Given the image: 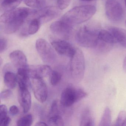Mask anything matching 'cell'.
Instances as JSON below:
<instances>
[{"instance_id":"6da1fadb","label":"cell","mask_w":126,"mask_h":126,"mask_svg":"<svg viewBox=\"0 0 126 126\" xmlns=\"http://www.w3.org/2000/svg\"><path fill=\"white\" fill-rule=\"evenodd\" d=\"M31 12L29 9L23 7L6 12L0 17L1 29L5 33H15L21 27Z\"/></svg>"},{"instance_id":"7a4b0ae2","label":"cell","mask_w":126,"mask_h":126,"mask_svg":"<svg viewBox=\"0 0 126 126\" xmlns=\"http://www.w3.org/2000/svg\"><path fill=\"white\" fill-rule=\"evenodd\" d=\"M96 12L95 7L92 5L77 6L65 14L61 20L72 26L78 25L90 19Z\"/></svg>"},{"instance_id":"3957f363","label":"cell","mask_w":126,"mask_h":126,"mask_svg":"<svg viewBox=\"0 0 126 126\" xmlns=\"http://www.w3.org/2000/svg\"><path fill=\"white\" fill-rule=\"evenodd\" d=\"M99 30L88 26L80 28L76 33L75 39L79 45L86 48L96 47L99 43Z\"/></svg>"},{"instance_id":"277c9868","label":"cell","mask_w":126,"mask_h":126,"mask_svg":"<svg viewBox=\"0 0 126 126\" xmlns=\"http://www.w3.org/2000/svg\"><path fill=\"white\" fill-rule=\"evenodd\" d=\"M85 70L84 57L81 50L76 48L75 53L71 57L70 72L72 79L79 82L83 79Z\"/></svg>"},{"instance_id":"5b68a950","label":"cell","mask_w":126,"mask_h":126,"mask_svg":"<svg viewBox=\"0 0 126 126\" xmlns=\"http://www.w3.org/2000/svg\"><path fill=\"white\" fill-rule=\"evenodd\" d=\"M87 96V94L81 88L69 87L65 88L61 94L60 103L65 107L72 106Z\"/></svg>"},{"instance_id":"8992f818","label":"cell","mask_w":126,"mask_h":126,"mask_svg":"<svg viewBox=\"0 0 126 126\" xmlns=\"http://www.w3.org/2000/svg\"><path fill=\"white\" fill-rule=\"evenodd\" d=\"M36 48L42 60L47 64H52L56 61V55L53 48L45 40L38 39Z\"/></svg>"},{"instance_id":"52a82bcc","label":"cell","mask_w":126,"mask_h":126,"mask_svg":"<svg viewBox=\"0 0 126 126\" xmlns=\"http://www.w3.org/2000/svg\"><path fill=\"white\" fill-rule=\"evenodd\" d=\"M105 10L107 17L111 21L118 22L123 17V8L116 0H107L105 3Z\"/></svg>"},{"instance_id":"ba28073f","label":"cell","mask_w":126,"mask_h":126,"mask_svg":"<svg viewBox=\"0 0 126 126\" xmlns=\"http://www.w3.org/2000/svg\"><path fill=\"white\" fill-rule=\"evenodd\" d=\"M60 10L58 7L47 6L33 12L32 14L35 18L40 21L41 23H43L58 17L61 14Z\"/></svg>"},{"instance_id":"9c48e42d","label":"cell","mask_w":126,"mask_h":126,"mask_svg":"<svg viewBox=\"0 0 126 126\" xmlns=\"http://www.w3.org/2000/svg\"><path fill=\"white\" fill-rule=\"evenodd\" d=\"M31 79L32 86L35 98L40 102H45L48 96L47 88L45 82L42 78Z\"/></svg>"},{"instance_id":"30bf717a","label":"cell","mask_w":126,"mask_h":126,"mask_svg":"<svg viewBox=\"0 0 126 126\" xmlns=\"http://www.w3.org/2000/svg\"><path fill=\"white\" fill-rule=\"evenodd\" d=\"M51 32L56 36L64 39H68L73 32L72 26L61 20L53 23L50 26Z\"/></svg>"},{"instance_id":"8fae6325","label":"cell","mask_w":126,"mask_h":126,"mask_svg":"<svg viewBox=\"0 0 126 126\" xmlns=\"http://www.w3.org/2000/svg\"><path fill=\"white\" fill-rule=\"evenodd\" d=\"M51 45L59 54L70 58L75 53L76 49L70 43L65 40H55L51 42Z\"/></svg>"},{"instance_id":"7c38bea8","label":"cell","mask_w":126,"mask_h":126,"mask_svg":"<svg viewBox=\"0 0 126 126\" xmlns=\"http://www.w3.org/2000/svg\"><path fill=\"white\" fill-rule=\"evenodd\" d=\"M18 100L23 112H28L32 105L31 96L28 88L19 86Z\"/></svg>"},{"instance_id":"4fadbf2b","label":"cell","mask_w":126,"mask_h":126,"mask_svg":"<svg viewBox=\"0 0 126 126\" xmlns=\"http://www.w3.org/2000/svg\"><path fill=\"white\" fill-rule=\"evenodd\" d=\"M29 72L31 78H43L50 76L52 69L47 65H32L29 67Z\"/></svg>"},{"instance_id":"5bb4252c","label":"cell","mask_w":126,"mask_h":126,"mask_svg":"<svg viewBox=\"0 0 126 126\" xmlns=\"http://www.w3.org/2000/svg\"><path fill=\"white\" fill-rule=\"evenodd\" d=\"M9 57L14 67L17 70L28 67L27 58L22 51L19 50L14 51L11 53Z\"/></svg>"},{"instance_id":"9a60e30c","label":"cell","mask_w":126,"mask_h":126,"mask_svg":"<svg viewBox=\"0 0 126 126\" xmlns=\"http://www.w3.org/2000/svg\"><path fill=\"white\" fill-rule=\"evenodd\" d=\"M28 68L29 67L26 68H20L17 70L16 75L19 86L26 87L28 88L31 86Z\"/></svg>"},{"instance_id":"2e32d148","label":"cell","mask_w":126,"mask_h":126,"mask_svg":"<svg viewBox=\"0 0 126 126\" xmlns=\"http://www.w3.org/2000/svg\"><path fill=\"white\" fill-rule=\"evenodd\" d=\"M109 31L111 32L115 38L117 42L126 48V31L118 27H110Z\"/></svg>"},{"instance_id":"e0dca14e","label":"cell","mask_w":126,"mask_h":126,"mask_svg":"<svg viewBox=\"0 0 126 126\" xmlns=\"http://www.w3.org/2000/svg\"><path fill=\"white\" fill-rule=\"evenodd\" d=\"M94 121L91 111L88 107L84 108L81 114L80 126H92L94 125Z\"/></svg>"},{"instance_id":"ac0fdd59","label":"cell","mask_w":126,"mask_h":126,"mask_svg":"<svg viewBox=\"0 0 126 126\" xmlns=\"http://www.w3.org/2000/svg\"><path fill=\"white\" fill-rule=\"evenodd\" d=\"M98 39L99 41L105 44L112 45L118 43L114 36L109 31L99 30Z\"/></svg>"},{"instance_id":"d6986e66","label":"cell","mask_w":126,"mask_h":126,"mask_svg":"<svg viewBox=\"0 0 126 126\" xmlns=\"http://www.w3.org/2000/svg\"><path fill=\"white\" fill-rule=\"evenodd\" d=\"M4 81L6 87L10 89H14L17 82V75L11 71H6L4 74Z\"/></svg>"},{"instance_id":"ffe728a7","label":"cell","mask_w":126,"mask_h":126,"mask_svg":"<svg viewBox=\"0 0 126 126\" xmlns=\"http://www.w3.org/2000/svg\"><path fill=\"white\" fill-rule=\"evenodd\" d=\"M22 0H3L1 5V10L7 12L15 9Z\"/></svg>"},{"instance_id":"44dd1931","label":"cell","mask_w":126,"mask_h":126,"mask_svg":"<svg viewBox=\"0 0 126 126\" xmlns=\"http://www.w3.org/2000/svg\"><path fill=\"white\" fill-rule=\"evenodd\" d=\"M7 107L5 105H1L0 106V125L7 126L11 121V119L8 116Z\"/></svg>"},{"instance_id":"7402d4cb","label":"cell","mask_w":126,"mask_h":126,"mask_svg":"<svg viewBox=\"0 0 126 126\" xmlns=\"http://www.w3.org/2000/svg\"><path fill=\"white\" fill-rule=\"evenodd\" d=\"M111 122V111L110 108L108 107H107L105 109L104 113L99 123V126H110Z\"/></svg>"},{"instance_id":"603a6c76","label":"cell","mask_w":126,"mask_h":126,"mask_svg":"<svg viewBox=\"0 0 126 126\" xmlns=\"http://www.w3.org/2000/svg\"><path fill=\"white\" fill-rule=\"evenodd\" d=\"M41 23L40 21L37 18L32 19L29 26L28 33L30 35L36 33L39 29Z\"/></svg>"},{"instance_id":"cb8c5ba5","label":"cell","mask_w":126,"mask_h":126,"mask_svg":"<svg viewBox=\"0 0 126 126\" xmlns=\"http://www.w3.org/2000/svg\"><path fill=\"white\" fill-rule=\"evenodd\" d=\"M33 116L31 114L25 115L17 121V125L18 126H30L33 122Z\"/></svg>"},{"instance_id":"d4e9b609","label":"cell","mask_w":126,"mask_h":126,"mask_svg":"<svg viewBox=\"0 0 126 126\" xmlns=\"http://www.w3.org/2000/svg\"><path fill=\"white\" fill-rule=\"evenodd\" d=\"M26 5L34 8H43L46 5L45 0H25Z\"/></svg>"},{"instance_id":"484cf974","label":"cell","mask_w":126,"mask_h":126,"mask_svg":"<svg viewBox=\"0 0 126 126\" xmlns=\"http://www.w3.org/2000/svg\"><path fill=\"white\" fill-rule=\"evenodd\" d=\"M47 123L48 125L49 126H63L64 125L63 119L58 115L50 117L48 120Z\"/></svg>"},{"instance_id":"4316f807","label":"cell","mask_w":126,"mask_h":126,"mask_svg":"<svg viewBox=\"0 0 126 126\" xmlns=\"http://www.w3.org/2000/svg\"><path fill=\"white\" fill-rule=\"evenodd\" d=\"M50 76V82L51 84L53 86L58 84L62 79L61 74L56 71H52Z\"/></svg>"},{"instance_id":"83f0119b","label":"cell","mask_w":126,"mask_h":126,"mask_svg":"<svg viewBox=\"0 0 126 126\" xmlns=\"http://www.w3.org/2000/svg\"><path fill=\"white\" fill-rule=\"evenodd\" d=\"M126 119V112L125 111H121L119 113L115 125L118 126H123Z\"/></svg>"},{"instance_id":"f1b7e54d","label":"cell","mask_w":126,"mask_h":126,"mask_svg":"<svg viewBox=\"0 0 126 126\" xmlns=\"http://www.w3.org/2000/svg\"><path fill=\"white\" fill-rule=\"evenodd\" d=\"M71 0H57V7L60 10H63L69 6Z\"/></svg>"},{"instance_id":"f546056e","label":"cell","mask_w":126,"mask_h":126,"mask_svg":"<svg viewBox=\"0 0 126 126\" xmlns=\"http://www.w3.org/2000/svg\"><path fill=\"white\" fill-rule=\"evenodd\" d=\"M58 112L57 102L56 100H55V101H54L52 105H51L50 110V112L49 113V116H50V117L57 115Z\"/></svg>"},{"instance_id":"4dcf8cb0","label":"cell","mask_w":126,"mask_h":126,"mask_svg":"<svg viewBox=\"0 0 126 126\" xmlns=\"http://www.w3.org/2000/svg\"><path fill=\"white\" fill-rule=\"evenodd\" d=\"M12 95V92L9 89H6L0 93V99L3 100L9 98Z\"/></svg>"},{"instance_id":"1f68e13d","label":"cell","mask_w":126,"mask_h":126,"mask_svg":"<svg viewBox=\"0 0 126 126\" xmlns=\"http://www.w3.org/2000/svg\"><path fill=\"white\" fill-rule=\"evenodd\" d=\"M7 46V40L3 38L0 39V52L2 53L6 49Z\"/></svg>"},{"instance_id":"d6a6232c","label":"cell","mask_w":126,"mask_h":126,"mask_svg":"<svg viewBox=\"0 0 126 126\" xmlns=\"http://www.w3.org/2000/svg\"><path fill=\"white\" fill-rule=\"evenodd\" d=\"M19 108L16 105L12 106L9 109V112L12 115L14 116L17 115L19 113Z\"/></svg>"},{"instance_id":"836d02e7","label":"cell","mask_w":126,"mask_h":126,"mask_svg":"<svg viewBox=\"0 0 126 126\" xmlns=\"http://www.w3.org/2000/svg\"><path fill=\"white\" fill-rule=\"evenodd\" d=\"M47 125H48V124H46V123H45V122L42 121L39 122H37V123H36V124H35V126H47Z\"/></svg>"},{"instance_id":"e575fe53","label":"cell","mask_w":126,"mask_h":126,"mask_svg":"<svg viewBox=\"0 0 126 126\" xmlns=\"http://www.w3.org/2000/svg\"><path fill=\"white\" fill-rule=\"evenodd\" d=\"M123 68L124 71L126 72V56L124 59L123 63Z\"/></svg>"},{"instance_id":"d590c367","label":"cell","mask_w":126,"mask_h":126,"mask_svg":"<svg viewBox=\"0 0 126 126\" xmlns=\"http://www.w3.org/2000/svg\"><path fill=\"white\" fill-rule=\"evenodd\" d=\"M81 1H86V2H91V1H95V0H81Z\"/></svg>"},{"instance_id":"8d00e7d4","label":"cell","mask_w":126,"mask_h":126,"mask_svg":"<svg viewBox=\"0 0 126 126\" xmlns=\"http://www.w3.org/2000/svg\"><path fill=\"white\" fill-rule=\"evenodd\" d=\"M123 126H126V119H125V121L124 122Z\"/></svg>"},{"instance_id":"74e56055","label":"cell","mask_w":126,"mask_h":126,"mask_svg":"<svg viewBox=\"0 0 126 126\" xmlns=\"http://www.w3.org/2000/svg\"><path fill=\"white\" fill-rule=\"evenodd\" d=\"M124 1H125V6H126V0H124Z\"/></svg>"},{"instance_id":"f35d334b","label":"cell","mask_w":126,"mask_h":126,"mask_svg":"<svg viewBox=\"0 0 126 126\" xmlns=\"http://www.w3.org/2000/svg\"><path fill=\"white\" fill-rule=\"evenodd\" d=\"M125 25H126V20H125Z\"/></svg>"}]
</instances>
